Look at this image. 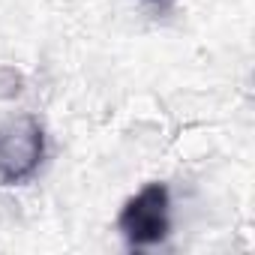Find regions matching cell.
<instances>
[{"mask_svg": "<svg viewBox=\"0 0 255 255\" xmlns=\"http://www.w3.org/2000/svg\"><path fill=\"white\" fill-rule=\"evenodd\" d=\"M45 156V132L33 117H15L0 126V180L18 186L30 180Z\"/></svg>", "mask_w": 255, "mask_h": 255, "instance_id": "7a4b0ae2", "label": "cell"}, {"mask_svg": "<svg viewBox=\"0 0 255 255\" xmlns=\"http://www.w3.org/2000/svg\"><path fill=\"white\" fill-rule=\"evenodd\" d=\"M117 228L129 246H156L171 231V195L165 183H147L123 204Z\"/></svg>", "mask_w": 255, "mask_h": 255, "instance_id": "6da1fadb", "label": "cell"}]
</instances>
